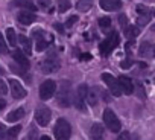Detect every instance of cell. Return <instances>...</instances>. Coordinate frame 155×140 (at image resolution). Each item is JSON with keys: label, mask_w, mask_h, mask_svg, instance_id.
<instances>
[{"label": "cell", "mask_w": 155, "mask_h": 140, "mask_svg": "<svg viewBox=\"0 0 155 140\" xmlns=\"http://www.w3.org/2000/svg\"><path fill=\"white\" fill-rule=\"evenodd\" d=\"M53 134L56 140H68L71 135V126L65 119H58L53 128Z\"/></svg>", "instance_id": "1"}, {"label": "cell", "mask_w": 155, "mask_h": 140, "mask_svg": "<svg viewBox=\"0 0 155 140\" xmlns=\"http://www.w3.org/2000/svg\"><path fill=\"white\" fill-rule=\"evenodd\" d=\"M56 101H58L59 107H62V108L70 107V82L68 81H61V84L58 85Z\"/></svg>", "instance_id": "2"}, {"label": "cell", "mask_w": 155, "mask_h": 140, "mask_svg": "<svg viewBox=\"0 0 155 140\" xmlns=\"http://www.w3.org/2000/svg\"><path fill=\"white\" fill-rule=\"evenodd\" d=\"M104 122H105V126H107L110 131H113V132H119L120 128H122V123H120L119 117H117V116L114 114V111L110 110V108H107V110L104 111Z\"/></svg>", "instance_id": "3"}, {"label": "cell", "mask_w": 155, "mask_h": 140, "mask_svg": "<svg viewBox=\"0 0 155 140\" xmlns=\"http://www.w3.org/2000/svg\"><path fill=\"white\" fill-rule=\"evenodd\" d=\"M117 44H119V34H117V32H113L107 40H104V41L101 43V53H102L104 56L110 55V53L117 47Z\"/></svg>", "instance_id": "4"}, {"label": "cell", "mask_w": 155, "mask_h": 140, "mask_svg": "<svg viewBox=\"0 0 155 140\" xmlns=\"http://www.w3.org/2000/svg\"><path fill=\"white\" fill-rule=\"evenodd\" d=\"M102 81L107 84V87H108V90L111 92V95L113 96H120L123 92H122V88H120V84H119V81L111 75V73H102Z\"/></svg>", "instance_id": "5"}, {"label": "cell", "mask_w": 155, "mask_h": 140, "mask_svg": "<svg viewBox=\"0 0 155 140\" xmlns=\"http://www.w3.org/2000/svg\"><path fill=\"white\" fill-rule=\"evenodd\" d=\"M58 68H59V61L53 55L47 56L46 59H43L40 62V70L43 73H53V72H56Z\"/></svg>", "instance_id": "6"}, {"label": "cell", "mask_w": 155, "mask_h": 140, "mask_svg": "<svg viewBox=\"0 0 155 140\" xmlns=\"http://www.w3.org/2000/svg\"><path fill=\"white\" fill-rule=\"evenodd\" d=\"M56 93V82L52 81V79H47L44 81L41 85H40V98L43 101H47L50 98H53V95Z\"/></svg>", "instance_id": "7"}, {"label": "cell", "mask_w": 155, "mask_h": 140, "mask_svg": "<svg viewBox=\"0 0 155 140\" xmlns=\"http://www.w3.org/2000/svg\"><path fill=\"white\" fill-rule=\"evenodd\" d=\"M87 95H88V87L85 84H81L76 90V98H74V105L78 110L85 111V102H87Z\"/></svg>", "instance_id": "8"}, {"label": "cell", "mask_w": 155, "mask_h": 140, "mask_svg": "<svg viewBox=\"0 0 155 140\" xmlns=\"http://www.w3.org/2000/svg\"><path fill=\"white\" fill-rule=\"evenodd\" d=\"M50 119H52V111H50L47 107H40V108H37V111H35V120L38 122L40 126L49 125Z\"/></svg>", "instance_id": "9"}, {"label": "cell", "mask_w": 155, "mask_h": 140, "mask_svg": "<svg viewBox=\"0 0 155 140\" xmlns=\"http://www.w3.org/2000/svg\"><path fill=\"white\" fill-rule=\"evenodd\" d=\"M9 92H11V95H12L14 99H23L28 95V92L25 90V87L17 79H9Z\"/></svg>", "instance_id": "10"}, {"label": "cell", "mask_w": 155, "mask_h": 140, "mask_svg": "<svg viewBox=\"0 0 155 140\" xmlns=\"http://www.w3.org/2000/svg\"><path fill=\"white\" fill-rule=\"evenodd\" d=\"M32 37H34V41H35V49L38 52H43L47 47V41H46V35H44L43 29L32 31Z\"/></svg>", "instance_id": "11"}, {"label": "cell", "mask_w": 155, "mask_h": 140, "mask_svg": "<svg viewBox=\"0 0 155 140\" xmlns=\"http://www.w3.org/2000/svg\"><path fill=\"white\" fill-rule=\"evenodd\" d=\"M119 84H120V88H122V92L125 93V95H132L134 93V82H132V79L131 78H128V76H119Z\"/></svg>", "instance_id": "12"}, {"label": "cell", "mask_w": 155, "mask_h": 140, "mask_svg": "<svg viewBox=\"0 0 155 140\" xmlns=\"http://www.w3.org/2000/svg\"><path fill=\"white\" fill-rule=\"evenodd\" d=\"M104 134H105V128L101 123H93L91 129H90V137L91 140H104Z\"/></svg>", "instance_id": "13"}, {"label": "cell", "mask_w": 155, "mask_h": 140, "mask_svg": "<svg viewBox=\"0 0 155 140\" xmlns=\"http://www.w3.org/2000/svg\"><path fill=\"white\" fill-rule=\"evenodd\" d=\"M12 58H14V59L17 61V64H18L20 67H23L25 70L29 67V59H28V56H26V53H25L23 50H14Z\"/></svg>", "instance_id": "14"}, {"label": "cell", "mask_w": 155, "mask_h": 140, "mask_svg": "<svg viewBox=\"0 0 155 140\" xmlns=\"http://www.w3.org/2000/svg\"><path fill=\"white\" fill-rule=\"evenodd\" d=\"M122 6L120 0H101V8L104 11H117Z\"/></svg>", "instance_id": "15"}, {"label": "cell", "mask_w": 155, "mask_h": 140, "mask_svg": "<svg viewBox=\"0 0 155 140\" xmlns=\"http://www.w3.org/2000/svg\"><path fill=\"white\" fill-rule=\"evenodd\" d=\"M140 55L143 58H155V46L150 43H143L140 46Z\"/></svg>", "instance_id": "16"}, {"label": "cell", "mask_w": 155, "mask_h": 140, "mask_svg": "<svg viewBox=\"0 0 155 140\" xmlns=\"http://www.w3.org/2000/svg\"><path fill=\"white\" fill-rule=\"evenodd\" d=\"M17 18H18V22H20L21 25H32V23L37 20V17H35L32 12H29V11H21V12L17 15Z\"/></svg>", "instance_id": "17"}, {"label": "cell", "mask_w": 155, "mask_h": 140, "mask_svg": "<svg viewBox=\"0 0 155 140\" xmlns=\"http://www.w3.org/2000/svg\"><path fill=\"white\" fill-rule=\"evenodd\" d=\"M23 116H25V110H23V108H17V110L11 111V113L6 116V120L11 122V123H14V122H18Z\"/></svg>", "instance_id": "18"}, {"label": "cell", "mask_w": 155, "mask_h": 140, "mask_svg": "<svg viewBox=\"0 0 155 140\" xmlns=\"http://www.w3.org/2000/svg\"><path fill=\"white\" fill-rule=\"evenodd\" d=\"M18 41H20V44H21L23 52H25L26 55H31V52H32V44H31V40H29L26 35H20V37H18Z\"/></svg>", "instance_id": "19"}, {"label": "cell", "mask_w": 155, "mask_h": 140, "mask_svg": "<svg viewBox=\"0 0 155 140\" xmlns=\"http://www.w3.org/2000/svg\"><path fill=\"white\" fill-rule=\"evenodd\" d=\"M12 6H18V8H28L31 11H35L37 6H34V3L31 0H14L12 2Z\"/></svg>", "instance_id": "20"}, {"label": "cell", "mask_w": 155, "mask_h": 140, "mask_svg": "<svg viewBox=\"0 0 155 140\" xmlns=\"http://www.w3.org/2000/svg\"><path fill=\"white\" fill-rule=\"evenodd\" d=\"M91 6H93L91 0H79V2L76 3V8L79 12H87V11L91 9Z\"/></svg>", "instance_id": "21"}, {"label": "cell", "mask_w": 155, "mask_h": 140, "mask_svg": "<svg viewBox=\"0 0 155 140\" xmlns=\"http://www.w3.org/2000/svg\"><path fill=\"white\" fill-rule=\"evenodd\" d=\"M6 38H8V43H9V46H17V41H18V37L15 35V31L12 29V28H8L6 29Z\"/></svg>", "instance_id": "22"}, {"label": "cell", "mask_w": 155, "mask_h": 140, "mask_svg": "<svg viewBox=\"0 0 155 140\" xmlns=\"http://www.w3.org/2000/svg\"><path fill=\"white\" fill-rule=\"evenodd\" d=\"M87 102L91 105V107H96L97 105V102H99V98H97V92H94V90H91V92H88V95H87Z\"/></svg>", "instance_id": "23"}, {"label": "cell", "mask_w": 155, "mask_h": 140, "mask_svg": "<svg viewBox=\"0 0 155 140\" xmlns=\"http://www.w3.org/2000/svg\"><path fill=\"white\" fill-rule=\"evenodd\" d=\"M125 35L132 40V38H135V37L138 35V29H137L135 26H126V28H125Z\"/></svg>", "instance_id": "24"}, {"label": "cell", "mask_w": 155, "mask_h": 140, "mask_svg": "<svg viewBox=\"0 0 155 140\" xmlns=\"http://www.w3.org/2000/svg\"><path fill=\"white\" fill-rule=\"evenodd\" d=\"M99 26H101V29H104L107 32V29H110V26H111V18L110 17H101L99 18Z\"/></svg>", "instance_id": "25"}, {"label": "cell", "mask_w": 155, "mask_h": 140, "mask_svg": "<svg viewBox=\"0 0 155 140\" xmlns=\"http://www.w3.org/2000/svg\"><path fill=\"white\" fill-rule=\"evenodd\" d=\"M58 2V11L59 12H65L70 8V0H56Z\"/></svg>", "instance_id": "26"}, {"label": "cell", "mask_w": 155, "mask_h": 140, "mask_svg": "<svg viewBox=\"0 0 155 140\" xmlns=\"http://www.w3.org/2000/svg\"><path fill=\"white\" fill-rule=\"evenodd\" d=\"M20 129H21V126H20V125H15L14 128H9V129L6 131V135H9V137H17V134L20 132Z\"/></svg>", "instance_id": "27"}, {"label": "cell", "mask_w": 155, "mask_h": 140, "mask_svg": "<svg viewBox=\"0 0 155 140\" xmlns=\"http://www.w3.org/2000/svg\"><path fill=\"white\" fill-rule=\"evenodd\" d=\"M6 52H8V44H6L3 35L0 34V53H6Z\"/></svg>", "instance_id": "28"}, {"label": "cell", "mask_w": 155, "mask_h": 140, "mask_svg": "<svg viewBox=\"0 0 155 140\" xmlns=\"http://www.w3.org/2000/svg\"><path fill=\"white\" fill-rule=\"evenodd\" d=\"M137 23H138V26H146L147 23H149V17L147 15H144V17H138V20H137Z\"/></svg>", "instance_id": "29"}, {"label": "cell", "mask_w": 155, "mask_h": 140, "mask_svg": "<svg viewBox=\"0 0 155 140\" xmlns=\"http://www.w3.org/2000/svg\"><path fill=\"white\" fill-rule=\"evenodd\" d=\"M6 93H8V87H6V84H5L2 79H0V95H3V96H5Z\"/></svg>", "instance_id": "30"}, {"label": "cell", "mask_w": 155, "mask_h": 140, "mask_svg": "<svg viewBox=\"0 0 155 140\" xmlns=\"http://www.w3.org/2000/svg\"><path fill=\"white\" fill-rule=\"evenodd\" d=\"M76 22H78V17H76V15H71V17H70V18L67 20L65 26H67V28H70V26H73V25H74Z\"/></svg>", "instance_id": "31"}, {"label": "cell", "mask_w": 155, "mask_h": 140, "mask_svg": "<svg viewBox=\"0 0 155 140\" xmlns=\"http://www.w3.org/2000/svg\"><path fill=\"white\" fill-rule=\"evenodd\" d=\"M5 135H6V128H5V125L2 122H0V140H3Z\"/></svg>", "instance_id": "32"}, {"label": "cell", "mask_w": 155, "mask_h": 140, "mask_svg": "<svg viewBox=\"0 0 155 140\" xmlns=\"http://www.w3.org/2000/svg\"><path fill=\"white\" fill-rule=\"evenodd\" d=\"M134 92H138V98H144V88H141V84L137 82V90Z\"/></svg>", "instance_id": "33"}, {"label": "cell", "mask_w": 155, "mask_h": 140, "mask_svg": "<svg viewBox=\"0 0 155 140\" xmlns=\"http://www.w3.org/2000/svg\"><path fill=\"white\" fill-rule=\"evenodd\" d=\"M128 138H129V132L123 131V132H120V134H119V137H117L116 140H128Z\"/></svg>", "instance_id": "34"}, {"label": "cell", "mask_w": 155, "mask_h": 140, "mask_svg": "<svg viewBox=\"0 0 155 140\" xmlns=\"http://www.w3.org/2000/svg\"><path fill=\"white\" fill-rule=\"evenodd\" d=\"M38 5L43 8H49L50 6V0H38Z\"/></svg>", "instance_id": "35"}, {"label": "cell", "mask_w": 155, "mask_h": 140, "mask_svg": "<svg viewBox=\"0 0 155 140\" xmlns=\"http://www.w3.org/2000/svg\"><path fill=\"white\" fill-rule=\"evenodd\" d=\"M119 23H120L122 28L125 29V28L128 26V25H126V15H120V17H119Z\"/></svg>", "instance_id": "36"}, {"label": "cell", "mask_w": 155, "mask_h": 140, "mask_svg": "<svg viewBox=\"0 0 155 140\" xmlns=\"http://www.w3.org/2000/svg\"><path fill=\"white\" fill-rule=\"evenodd\" d=\"M137 11H138V14H147V8L143 6V5H138L137 6Z\"/></svg>", "instance_id": "37"}, {"label": "cell", "mask_w": 155, "mask_h": 140, "mask_svg": "<svg viewBox=\"0 0 155 140\" xmlns=\"http://www.w3.org/2000/svg\"><path fill=\"white\" fill-rule=\"evenodd\" d=\"M53 28H55L59 34H62V32H64V31H62V25H59V23H55V25H53Z\"/></svg>", "instance_id": "38"}, {"label": "cell", "mask_w": 155, "mask_h": 140, "mask_svg": "<svg viewBox=\"0 0 155 140\" xmlns=\"http://www.w3.org/2000/svg\"><path fill=\"white\" fill-rule=\"evenodd\" d=\"M5 107H6V101L5 99H0V111H2Z\"/></svg>", "instance_id": "39"}, {"label": "cell", "mask_w": 155, "mask_h": 140, "mask_svg": "<svg viewBox=\"0 0 155 140\" xmlns=\"http://www.w3.org/2000/svg\"><path fill=\"white\" fill-rule=\"evenodd\" d=\"M129 65H131L129 61H123V62H122V67H123V68H129Z\"/></svg>", "instance_id": "40"}, {"label": "cell", "mask_w": 155, "mask_h": 140, "mask_svg": "<svg viewBox=\"0 0 155 140\" xmlns=\"http://www.w3.org/2000/svg\"><path fill=\"white\" fill-rule=\"evenodd\" d=\"M3 140H15V137H9V135H5Z\"/></svg>", "instance_id": "41"}, {"label": "cell", "mask_w": 155, "mask_h": 140, "mask_svg": "<svg viewBox=\"0 0 155 140\" xmlns=\"http://www.w3.org/2000/svg\"><path fill=\"white\" fill-rule=\"evenodd\" d=\"M40 140H50V137H49V135H43Z\"/></svg>", "instance_id": "42"}, {"label": "cell", "mask_w": 155, "mask_h": 140, "mask_svg": "<svg viewBox=\"0 0 155 140\" xmlns=\"http://www.w3.org/2000/svg\"><path fill=\"white\" fill-rule=\"evenodd\" d=\"M152 78H153V82H155V73H153V76H152Z\"/></svg>", "instance_id": "43"}]
</instances>
